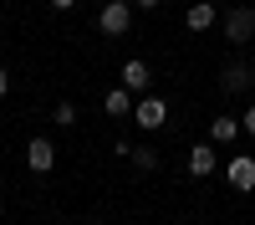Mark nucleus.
Wrapping results in <instances>:
<instances>
[{
	"label": "nucleus",
	"instance_id": "2eb2a0df",
	"mask_svg": "<svg viewBox=\"0 0 255 225\" xmlns=\"http://www.w3.org/2000/svg\"><path fill=\"white\" fill-rule=\"evenodd\" d=\"M133 5H138V10H153V5H163V0H133Z\"/></svg>",
	"mask_w": 255,
	"mask_h": 225
},
{
	"label": "nucleus",
	"instance_id": "6ab92c4d",
	"mask_svg": "<svg viewBox=\"0 0 255 225\" xmlns=\"http://www.w3.org/2000/svg\"><path fill=\"white\" fill-rule=\"evenodd\" d=\"M250 87H255V67H250Z\"/></svg>",
	"mask_w": 255,
	"mask_h": 225
},
{
	"label": "nucleus",
	"instance_id": "aec40b11",
	"mask_svg": "<svg viewBox=\"0 0 255 225\" xmlns=\"http://www.w3.org/2000/svg\"><path fill=\"white\" fill-rule=\"evenodd\" d=\"M184 225H189V220H184Z\"/></svg>",
	"mask_w": 255,
	"mask_h": 225
},
{
	"label": "nucleus",
	"instance_id": "f257e3e1",
	"mask_svg": "<svg viewBox=\"0 0 255 225\" xmlns=\"http://www.w3.org/2000/svg\"><path fill=\"white\" fill-rule=\"evenodd\" d=\"M133 10H138V5H128V0H108V5L97 10V26H102V36H123L128 26H133Z\"/></svg>",
	"mask_w": 255,
	"mask_h": 225
},
{
	"label": "nucleus",
	"instance_id": "7ed1b4c3",
	"mask_svg": "<svg viewBox=\"0 0 255 225\" xmlns=\"http://www.w3.org/2000/svg\"><path fill=\"white\" fill-rule=\"evenodd\" d=\"M250 36H255V10H230L225 15V41L230 46H245Z\"/></svg>",
	"mask_w": 255,
	"mask_h": 225
},
{
	"label": "nucleus",
	"instance_id": "0eeeda50",
	"mask_svg": "<svg viewBox=\"0 0 255 225\" xmlns=\"http://www.w3.org/2000/svg\"><path fill=\"white\" fill-rule=\"evenodd\" d=\"M148 82H153L148 61H143V56H128V61H123V87H133V92H148Z\"/></svg>",
	"mask_w": 255,
	"mask_h": 225
},
{
	"label": "nucleus",
	"instance_id": "9b49d317",
	"mask_svg": "<svg viewBox=\"0 0 255 225\" xmlns=\"http://www.w3.org/2000/svg\"><path fill=\"white\" fill-rule=\"evenodd\" d=\"M220 82H225V92H245L250 87V67L245 61H230V67L220 72Z\"/></svg>",
	"mask_w": 255,
	"mask_h": 225
},
{
	"label": "nucleus",
	"instance_id": "ddd939ff",
	"mask_svg": "<svg viewBox=\"0 0 255 225\" xmlns=\"http://www.w3.org/2000/svg\"><path fill=\"white\" fill-rule=\"evenodd\" d=\"M133 164H138L143 174H153V169H158V154H153V149H133Z\"/></svg>",
	"mask_w": 255,
	"mask_h": 225
},
{
	"label": "nucleus",
	"instance_id": "6e6552de",
	"mask_svg": "<svg viewBox=\"0 0 255 225\" xmlns=\"http://www.w3.org/2000/svg\"><path fill=\"white\" fill-rule=\"evenodd\" d=\"M215 15H220V10L209 5V0H194V5L184 10V26H189V31H209V26H215Z\"/></svg>",
	"mask_w": 255,
	"mask_h": 225
},
{
	"label": "nucleus",
	"instance_id": "1a4fd4ad",
	"mask_svg": "<svg viewBox=\"0 0 255 225\" xmlns=\"http://www.w3.org/2000/svg\"><path fill=\"white\" fill-rule=\"evenodd\" d=\"M235 138H240V118L220 113L215 123H209V143H235Z\"/></svg>",
	"mask_w": 255,
	"mask_h": 225
},
{
	"label": "nucleus",
	"instance_id": "20e7f679",
	"mask_svg": "<svg viewBox=\"0 0 255 225\" xmlns=\"http://www.w3.org/2000/svg\"><path fill=\"white\" fill-rule=\"evenodd\" d=\"M26 164H31V174H51L56 143H51V138H31V143H26Z\"/></svg>",
	"mask_w": 255,
	"mask_h": 225
},
{
	"label": "nucleus",
	"instance_id": "423d86ee",
	"mask_svg": "<svg viewBox=\"0 0 255 225\" xmlns=\"http://www.w3.org/2000/svg\"><path fill=\"white\" fill-rule=\"evenodd\" d=\"M215 169H220L215 143H194V149H189V174H194V179H204V174H215Z\"/></svg>",
	"mask_w": 255,
	"mask_h": 225
},
{
	"label": "nucleus",
	"instance_id": "f3484780",
	"mask_svg": "<svg viewBox=\"0 0 255 225\" xmlns=\"http://www.w3.org/2000/svg\"><path fill=\"white\" fill-rule=\"evenodd\" d=\"M51 5H56V10H72V0H51Z\"/></svg>",
	"mask_w": 255,
	"mask_h": 225
},
{
	"label": "nucleus",
	"instance_id": "4468645a",
	"mask_svg": "<svg viewBox=\"0 0 255 225\" xmlns=\"http://www.w3.org/2000/svg\"><path fill=\"white\" fill-rule=\"evenodd\" d=\"M240 128H245V133L255 138V108H245V113H240Z\"/></svg>",
	"mask_w": 255,
	"mask_h": 225
},
{
	"label": "nucleus",
	"instance_id": "39448f33",
	"mask_svg": "<svg viewBox=\"0 0 255 225\" xmlns=\"http://www.w3.org/2000/svg\"><path fill=\"white\" fill-rule=\"evenodd\" d=\"M225 179L235 184L240 195H245V190H255V159H250V154H240V159H230V164H225Z\"/></svg>",
	"mask_w": 255,
	"mask_h": 225
},
{
	"label": "nucleus",
	"instance_id": "f8f14e48",
	"mask_svg": "<svg viewBox=\"0 0 255 225\" xmlns=\"http://www.w3.org/2000/svg\"><path fill=\"white\" fill-rule=\"evenodd\" d=\"M56 128H72V123H77V102H56Z\"/></svg>",
	"mask_w": 255,
	"mask_h": 225
},
{
	"label": "nucleus",
	"instance_id": "a211bd4d",
	"mask_svg": "<svg viewBox=\"0 0 255 225\" xmlns=\"http://www.w3.org/2000/svg\"><path fill=\"white\" fill-rule=\"evenodd\" d=\"M82 225H102V220H82Z\"/></svg>",
	"mask_w": 255,
	"mask_h": 225
},
{
	"label": "nucleus",
	"instance_id": "f03ea898",
	"mask_svg": "<svg viewBox=\"0 0 255 225\" xmlns=\"http://www.w3.org/2000/svg\"><path fill=\"white\" fill-rule=\"evenodd\" d=\"M133 118H138V128H148V133H153V128H163L168 102H163V97H138V102H133Z\"/></svg>",
	"mask_w": 255,
	"mask_h": 225
},
{
	"label": "nucleus",
	"instance_id": "9d476101",
	"mask_svg": "<svg viewBox=\"0 0 255 225\" xmlns=\"http://www.w3.org/2000/svg\"><path fill=\"white\" fill-rule=\"evenodd\" d=\"M102 108H108V118H128L133 113V87H113L108 97H102Z\"/></svg>",
	"mask_w": 255,
	"mask_h": 225
},
{
	"label": "nucleus",
	"instance_id": "dca6fc26",
	"mask_svg": "<svg viewBox=\"0 0 255 225\" xmlns=\"http://www.w3.org/2000/svg\"><path fill=\"white\" fill-rule=\"evenodd\" d=\"M10 92V77H5V67H0V97H5Z\"/></svg>",
	"mask_w": 255,
	"mask_h": 225
}]
</instances>
